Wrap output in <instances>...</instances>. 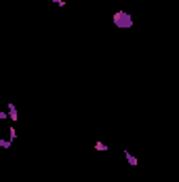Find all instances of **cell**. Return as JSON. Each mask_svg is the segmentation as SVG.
Listing matches in <instances>:
<instances>
[{
  "label": "cell",
  "mask_w": 179,
  "mask_h": 182,
  "mask_svg": "<svg viewBox=\"0 0 179 182\" xmlns=\"http://www.w3.org/2000/svg\"><path fill=\"white\" fill-rule=\"evenodd\" d=\"M127 182H133V180H127Z\"/></svg>",
  "instance_id": "obj_3"
},
{
  "label": "cell",
  "mask_w": 179,
  "mask_h": 182,
  "mask_svg": "<svg viewBox=\"0 0 179 182\" xmlns=\"http://www.w3.org/2000/svg\"><path fill=\"white\" fill-rule=\"evenodd\" d=\"M95 148L97 150H107V146L103 144V142H95Z\"/></svg>",
  "instance_id": "obj_2"
},
{
  "label": "cell",
  "mask_w": 179,
  "mask_h": 182,
  "mask_svg": "<svg viewBox=\"0 0 179 182\" xmlns=\"http://www.w3.org/2000/svg\"><path fill=\"white\" fill-rule=\"evenodd\" d=\"M124 157H127V161H129V163H131L133 167H135V165H137V159L133 157V155H131V153H129V150H124Z\"/></svg>",
  "instance_id": "obj_1"
}]
</instances>
